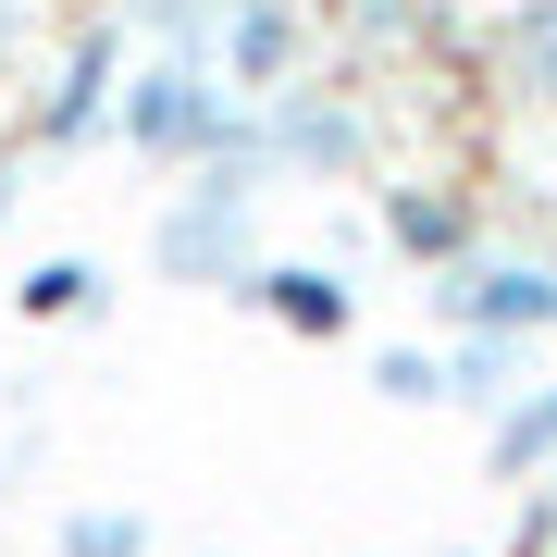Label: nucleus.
Masks as SVG:
<instances>
[{"mask_svg":"<svg viewBox=\"0 0 557 557\" xmlns=\"http://www.w3.org/2000/svg\"><path fill=\"white\" fill-rule=\"evenodd\" d=\"M112 137L137 161H186V174H236L260 186V112L236 100V87H211L199 62H137V75L112 87Z\"/></svg>","mask_w":557,"mask_h":557,"instance_id":"obj_1","label":"nucleus"},{"mask_svg":"<svg viewBox=\"0 0 557 557\" xmlns=\"http://www.w3.org/2000/svg\"><path fill=\"white\" fill-rule=\"evenodd\" d=\"M149 273H161V285H199V298H248V285H260V186L199 174L186 199H161Z\"/></svg>","mask_w":557,"mask_h":557,"instance_id":"obj_2","label":"nucleus"},{"mask_svg":"<svg viewBox=\"0 0 557 557\" xmlns=\"http://www.w3.org/2000/svg\"><path fill=\"white\" fill-rule=\"evenodd\" d=\"M434 322L458 347H545L557 335V260L545 248H471L434 273Z\"/></svg>","mask_w":557,"mask_h":557,"instance_id":"obj_3","label":"nucleus"},{"mask_svg":"<svg viewBox=\"0 0 557 557\" xmlns=\"http://www.w3.org/2000/svg\"><path fill=\"white\" fill-rule=\"evenodd\" d=\"M186 62L260 112V100H285V87H310V13H298V0H223Z\"/></svg>","mask_w":557,"mask_h":557,"instance_id":"obj_4","label":"nucleus"},{"mask_svg":"<svg viewBox=\"0 0 557 557\" xmlns=\"http://www.w3.org/2000/svg\"><path fill=\"white\" fill-rule=\"evenodd\" d=\"M260 174H372V112L347 87H285L260 100Z\"/></svg>","mask_w":557,"mask_h":557,"instance_id":"obj_5","label":"nucleus"},{"mask_svg":"<svg viewBox=\"0 0 557 557\" xmlns=\"http://www.w3.org/2000/svg\"><path fill=\"white\" fill-rule=\"evenodd\" d=\"M384 248L397 260H421V273H446V260H471L483 248V223H471V199H458V186H384Z\"/></svg>","mask_w":557,"mask_h":557,"instance_id":"obj_6","label":"nucleus"},{"mask_svg":"<svg viewBox=\"0 0 557 557\" xmlns=\"http://www.w3.org/2000/svg\"><path fill=\"white\" fill-rule=\"evenodd\" d=\"M112 75H124V25H87L75 62H62V87H50V112H38V137L50 149H87L112 124Z\"/></svg>","mask_w":557,"mask_h":557,"instance_id":"obj_7","label":"nucleus"},{"mask_svg":"<svg viewBox=\"0 0 557 557\" xmlns=\"http://www.w3.org/2000/svg\"><path fill=\"white\" fill-rule=\"evenodd\" d=\"M260 310L285 322V335H310V347H335L347 322H359V285L347 273H322V260H260V285H248Z\"/></svg>","mask_w":557,"mask_h":557,"instance_id":"obj_8","label":"nucleus"},{"mask_svg":"<svg viewBox=\"0 0 557 557\" xmlns=\"http://www.w3.org/2000/svg\"><path fill=\"white\" fill-rule=\"evenodd\" d=\"M483 458H496V483H557V384H520V397L483 421Z\"/></svg>","mask_w":557,"mask_h":557,"instance_id":"obj_9","label":"nucleus"},{"mask_svg":"<svg viewBox=\"0 0 557 557\" xmlns=\"http://www.w3.org/2000/svg\"><path fill=\"white\" fill-rule=\"evenodd\" d=\"M496 75L520 87V100H545V112H557V0H520V13H508Z\"/></svg>","mask_w":557,"mask_h":557,"instance_id":"obj_10","label":"nucleus"},{"mask_svg":"<svg viewBox=\"0 0 557 557\" xmlns=\"http://www.w3.org/2000/svg\"><path fill=\"white\" fill-rule=\"evenodd\" d=\"M13 310H25V322H75V310H100V260H25Z\"/></svg>","mask_w":557,"mask_h":557,"instance_id":"obj_11","label":"nucleus"},{"mask_svg":"<svg viewBox=\"0 0 557 557\" xmlns=\"http://www.w3.org/2000/svg\"><path fill=\"white\" fill-rule=\"evenodd\" d=\"M50 557H149V520L137 508H62Z\"/></svg>","mask_w":557,"mask_h":557,"instance_id":"obj_12","label":"nucleus"},{"mask_svg":"<svg viewBox=\"0 0 557 557\" xmlns=\"http://www.w3.org/2000/svg\"><path fill=\"white\" fill-rule=\"evenodd\" d=\"M372 397H384V409H434V397H446V359H434V347H384V359H372Z\"/></svg>","mask_w":557,"mask_h":557,"instance_id":"obj_13","label":"nucleus"},{"mask_svg":"<svg viewBox=\"0 0 557 557\" xmlns=\"http://www.w3.org/2000/svg\"><path fill=\"white\" fill-rule=\"evenodd\" d=\"M137 13H149V25H161V38H174V62H186V50H199V25L223 13V0H137Z\"/></svg>","mask_w":557,"mask_h":557,"instance_id":"obj_14","label":"nucleus"},{"mask_svg":"<svg viewBox=\"0 0 557 557\" xmlns=\"http://www.w3.org/2000/svg\"><path fill=\"white\" fill-rule=\"evenodd\" d=\"M0 50H13V0H0Z\"/></svg>","mask_w":557,"mask_h":557,"instance_id":"obj_15","label":"nucleus"},{"mask_svg":"<svg viewBox=\"0 0 557 557\" xmlns=\"http://www.w3.org/2000/svg\"><path fill=\"white\" fill-rule=\"evenodd\" d=\"M0 211H13V174H0Z\"/></svg>","mask_w":557,"mask_h":557,"instance_id":"obj_16","label":"nucleus"}]
</instances>
